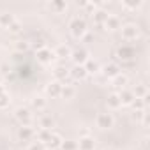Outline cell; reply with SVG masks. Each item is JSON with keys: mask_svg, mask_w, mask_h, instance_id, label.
Here are the masks:
<instances>
[{"mask_svg": "<svg viewBox=\"0 0 150 150\" xmlns=\"http://www.w3.org/2000/svg\"><path fill=\"white\" fill-rule=\"evenodd\" d=\"M138 34H139V30H138V27H136V25H131V23H129V25L122 27V39H124V41H127V42L136 41Z\"/></svg>", "mask_w": 150, "mask_h": 150, "instance_id": "cell-3", "label": "cell"}, {"mask_svg": "<svg viewBox=\"0 0 150 150\" xmlns=\"http://www.w3.org/2000/svg\"><path fill=\"white\" fill-rule=\"evenodd\" d=\"M7 28H9V32H11V34H18V32H20V28H21V25H20L18 21H13Z\"/></svg>", "mask_w": 150, "mask_h": 150, "instance_id": "cell-33", "label": "cell"}, {"mask_svg": "<svg viewBox=\"0 0 150 150\" xmlns=\"http://www.w3.org/2000/svg\"><path fill=\"white\" fill-rule=\"evenodd\" d=\"M32 106L35 110H44L46 108V99L44 97H35V99H32Z\"/></svg>", "mask_w": 150, "mask_h": 150, "instance_id": "cell-28", "label": "cell"}, {"mask_svg": "<svg viewBox=\"0 0 150 150\" xmlns=\"http://www.w3.org/2000/svg\"><path fill=\"white\" fill-rule=\"evenodd\" d=\"M71 60L74 62V65H83L88 60V53L85 50H76V51H71Z\"/></svg>", "mask_w": 150, "mask_h": 150, "instance_id": "cell-4", "label": "cell"}, {"mask_svg": "<svg viewBox=\"0 0 150 150\" xmlns=\"http://www.w3.org/2000/svg\"><path fill=\"white\" fill-rule=\"evenodd\" d=\"M27 150H46V146H44L41 141H35V143H30Z\"/></svg>", "mask_w": 150, "mask_h": 150, "instance_id": "cell-32", "label": "cell"}, {"mask_svg": "<svg viewBox=\"0 0 150 150\" xmlns=\"http://www.w3.org/2000/svg\"><path fill=\"white\" fill-rule=\"evenodd\" d=\"M60 92H62V83H58V81H51V83L46 87V94H48L51 99L60 97Z\"/></svg>", "mask_w": 150, "mask_h": 150, "instance_id": "cell-6", "label": "cell"}, {"mask_svg": "<svg viewBox=\"0 0 150 150\" xmlns=\"http://www.w3.org/2000/svg\"><path fill=\"white\" fill-rule=\"evenodd\" d=\"M34 136H35V131H34L30 125H21L20 131H18V138L23 139V141H30Z\"/></svg>", "mask_w": 150, "mask_h": 150, "instance_id": "cell-8", "label": "cell"}, {"mask_svg": "<svg viewBox=\"0 0 150 150\" xmlns=\"http://www.w3.org/2000/svg\"><path fill=\"white\" fill-rule=\"evenodd\" d=\"M13 21H14V16L13 14H9V13L0 14V27H9Z\"/></svg>", "mask_w": 150, "mask_h": 150, "instance_id": "cell-21", "label": "cell"}, {"mask_svg": "<svg viewBox=\"0 0 150 150\" xmlns=\"http://www.w3.org/2000/svg\"><path fill=\"white\" fill-rule=\"evenodd\" d=\"M108 16H110V14H108L106 11H103V9H99V11H96V13H94V21L101 25V23H104V21L108 20Z\"/></svg>", "mask_w": 150, "mask_h": 150, "instance_id": "cell-20", "label": "cell"}, {"mask_svg": "<svg viewBox=\"0 0 150 150\" xmlns=\"http://www.w3.org/2000/svg\"><path fill=\"white\" fill-rule=\"evenodd\" d=\"M83 67H85L87 74H97V72H101V65H99L96 60H90V58L83 64Z\"/></svg>", "mask_w": 150, "mask_h": 150, "instance_id": "cell-14", "label": "cell"}, {"mask_svg": "<svg viewBox=\"0 0 150 150\" xmlns=\"http://www.w3.org/2000/svg\"><path fill=\"white\" fill-rule=\"evenodd\" d=\"M0 28H2V27H0Z\"/></svg>", "mask_w": 150, "mask_h": 150, "instance_id": "cell-38", "label": "cell"}, {"mask_svg": "<svg viewBox=\"0 0 150 150\" xmlns=\"http://www.w3.org/2000/svg\"><path fill=\"white\" fill-rule=\"evenodd\" d=\"M122 104H120V99H118V94H111L110 97H108V108H111V110H118Z\"/></svg>", "mask_w": 150, "mask_h": 150, "instance_id": "cell-17", "label": "cell"}, {"mask_svg": "<svg viewBox=\"0 0 150 150\" xmlns=\"http://www.w3.org/2000/svg\"><path fill=\"white\" fill-rule=\"evenodd\" d=\"M69 28H71V34L76 37V39H81L85 37L87 34V23L83 18H74L71 23H69Z\"/></svg>", "mask_w": 150, "mask_h": 150, "instance_id": "cell-1", "label": "cell"}, {"mask_svg": "<svg viewBox=\"0 0 150 150\" xmlns=\"http://www.w3.org/2000/svg\"><path fill=\"white\" fill-rule=\"evenodd\" d=\"M53 53H55V57H60V58H64V57H71V50H69L67 46H58Z\"/></svg>", "mask_w": 150, "mask_h": 150, "instance_id": "cell-26", "label": "cell"}, {"mask_svg": "<svg viewBox=\"0 0 150 150\" xmlns=\"http://www.w3.org/2000/svg\"><path fill=\"white\" fill-rule=\"evenodd\" d=\"M14 117H16L23 125H28V124H30V120H32V115H30V111H28L27 108H18V110H16V113H14Z\"/></svg>", "mask_w": 150, "mask_h": 150, "instance_id": "cell-7", "label": "cell"}, {"mask_svg": "<svg viewBox=\"0 0 150 150\" xmlns=\"http://www.w3.org/2000/svg\"><path fill=\"white\" fill-rule=\"evenodd\" d=\"M39 127L41 129H51L53 127V118L51 117H42L39 120Z\"/></svg>", "mask_w": 150, "mask_h": 150, "instance_id": "cell-27", "label": "cell"}, {"mask_svg": "<svg viewBox=\"0 0 150 150\" xmlns=\"http://www.w3.org/2000/svg\"><path fill=\"white\" fill-rule=\"evenodd\" d=\"M118 74H120V67L118 65H115V64H110V65H106L104 69H103V76L104 78H117L118 76Z\"/></svg>", "mask_w": 150, "mask_h": 150, "instance_id": "cell-10", "label": "cell"}, {"mask_svg": "<svg viewBox=\"0 0 150 150\" xmlns=\"http://www.w3.org/2000/svg\"><path fill=\"white\" fill-rule=\"evenodd\" d=\"M118 99H120V104L124 106V104H132V101H134L136 97L132 96V92H131V90L122 88V90H120V94H118Z\"/></svg>", "mask_w": 150, "mask_h": 150, "instance_id": "cell-11", "label": "cell"}, {"mask_svg": "<svg viewBox=\"0 0 150 150\" xmlns=\"http://www.w3.org/2000/svg\"><path fill=\"white\" fill-rule=\"evenodd\" d=\"M145 104H146V97H143V99H134L132 101V106H134V110H138V111H143L145 110Z\"/></svg>", "mask_w": 150, "mask_h": 150, "instance_id": "cell-29", "label": "cell"}, {"mask_svg": "<svg viewBox=\"0 0 150 150\" xmlns=\"http://www.w3.org/2000/svg\"><path fill=\"white\" fill-rule=\"evenodd\" d=\"M51 129H39V132H37V141H41L42 145L50 139V136H51Z\"/></svg>", "mask_w": 150, "mask_h": 150, "instance_id": "cell-18", "label": "cell"}, {"mask_svg": "<svg viewBox=\"0 0 150 150\" xmlns=\"http://www.w3.org/2000/svg\"><path fill=\"white\" fill-rule=\"evenodd\" d=\"M113 81H115V85H117V87L124 88V87L127 85V76H124V74H118L117 78H113Z\"/></svg>", "mask_w": 150, "mask_h": 150, "instance_id": "cell-30", "label": "cell"}, {"mask_svg": "<svg viewBox=\"0 0 150 150\" xmlns=\"http://www.w3.org/2000/svg\"><path fill=\"white\" fill-rule=\"evenodd\" d=\"M16 48H18V51H27V50H28V42H27V41H20V42L16 44Z\"/></svg>", "mask_w": 150, "mask_h": 150, "instance_id": "cell-34", "label": "cell"}, {"mask_svg": "<svg viewBox=\"0 0 150 150\" xmlns=\"http://www.w3.org/2000/svg\"><path fill=\"white\" fill-rule=\"evenodd\" d=\"M9 106V96L7 94H0V110Z\"/></svg>", "mask_w": 150, "mask_h": 150, "instance_id": "cell-31", "label": "cell"}, {"mask_svg": "<svg viewBox=\"0 0 150 150\" xmlns=\"http://www.w3.org/2000/svg\"><path fill=\"white\" fill-rule=\"evenodd\" d=\"M104 25H106L110 30H117V28H120V20H118L117 16H108V20L104 21Z\"/></svg>", "mask_w": 150, "mask_h": 150, "instance_id": "cell-16", "label": "cell"}, {"mask_svg": "<svg viewBox=\"0 0 150 150\" xmlns=\"http://www.w3.org/2000/svg\"><path fill=\"white\" fill-rule=\"evenodd\" d=\"M0 85H2V78H0Z\"/></svg>", "mask_w": 150, "mask_h": 150, "instance_id": "cell-37", "label": "cell"}, {"mask_svg": "<svg viewBox=\"0 0 150 150\" xmlns=\"http://www.w3.org/2000/svg\"><path fill=\"white\" fill-rule=\"evenodd\" d=\"M53 74H55V78H57V81L60 83V81H64L65 83V78L69 76V72L65 71V69H62V67H57L55 71H53Z\"/></svg>", "mask_w": 150, "mask_h": 150, "instance_id": "cell-19", "label": "cell"}, {"mask_svg": "<svg viewBox=\"0 0 150 150\" xmlns=\"http://www.w3.org/2000/svg\"><path fill=\"white\" fill-rule=\"evenodd\" d=\"M60 96H62L64 99H72L74 96H76V88H74L72 85H62V92H60Z\"/></svg>", "mask_w": 150, "mask_h": 150, "instance_id": "cell-15", "label": "cell"}, {"mask_svg": "<svg viewBox=\"0 0 150 150\" xmlns=\"http://www.w3.org/2000/svg\"><path fill=\"white\" fill-rule=\"evenodd\" d=\"M62 141H64V138L58 134V132H51V136H50V139L44 143V146H48V148H58L60 145H62Z\"/></svg>", "mask_w": 150, "mask_h": 150, "instance_id": "cell-9", "label": "cell"}, {"mask_svg": "<svg viewBox=\"0 0 150 150\" xmlns=\"http://www.w3.org/2000/svg\"><path fill=\"white\" fill-rule=\"evenodd\" d=\"M69 76H72L74 80H85L87 78V71L83 65H74L72 71H69Z\"/></svg>", "mask_w": 150, "mask_h": 150, "instance_id": "cell-13", "label": "cell"}, {"mask_svg": "<svg viewBox=\"0 0 150 150\" xmlns=\"http://www.w3.org/2000/svg\"><path fill=\"white\" fill-rule=\"evenodd\" d=\"M96 124H97L99 129H110V127H113L115 118H113L111 113H99L97 118H96Z\"/></svg>", "mask_w": 150, "mask_h": 150, "instance_id": "cell-2", "label": "cell"}, {"mask_svg": "<svg viewBox=\"0 0 150 150\" xmlns=\"http://www.w3.org/2000/svg\"><path fill=\"white\" fill-rule=\"evenodd\" d=\"M104 150H115V148H104Z\"/></svg>", "mask_w": 150, "mask_h": 150, "instance_id": "cell-36", "label": "cell"}, {"mask_svg": "<svg viewBox=\"0 0 150 150\" xmlns=\"http://www.w3.org/2000/svg\"><path fill=\"white\" fill-rule=\"evenodd\" d=\"M50 9L55 11L57 14H60V13H64V11L67 9V4H65V2H51V4H50Z\"/></svg>", "mask_w": 150, "mask_h": 150, "instance_id": "cell-22", "label": "cell"}, {"mask_svg": "<svg viewBox=\"0 0 150 150\" xmlns=\"http://www.w3.org/2000/svg\"><path fill=\"white\" fill-rule=\"evenodd\" d=\"M0 94H6V92H4V87H2V85H0Z\"/></svg>", "mask_w": 150, "mask_h": 150, "instance_id": "cell-35", "label": "cell"}, {"mask_svg": "<svg viewBox=\"0 0 150 150\" xmlns=\"http://www.w3.org/2000/svg\"><path fill=\"white\" fill-rule=\"evenodd\" d=\"M131 92H132V96L138 97V99L146 97V87H145V85H138V87H134V90H131Z\"/></svg>", "mask_w": 150, "mask_h": 150, "instance_id": "cell-23", "label": "cell"}, {"mask_svg": "<svg viewBox=\"0 0 150 150\" xmlns=\"http://www.w3.org/2000/svg\"><path fill=\"white\" fill-rule=\"evenodd\" d=\"M53 58H55V53H53L51 50H48V48H41V50L37 51V60H39L41 64H51Z\"/></svg>", "mask_w": 150, "mask_h": 150, "instance_id": "cell-5", "label": "cell"}, {"mask_svg": "<svg viewBox=\"0 0 150 150\" xmlns=\"http://www.w3.org/2000/svg\"><path fill=\"white\" fill-rule=\"evenodd\" d=\"M96 143H94V138L90 136H83L80 141H78V150H94Z\"/></svg>", "mask_w": 150, "mask_h": 150, "instance_id": "cell-12", "label": "cell"}, {"mask_svg": "<svg viewBox=\"0 0 150 150\" xmlns=\"http://www.w3.org/2000/svg\"><path fill=\"white\" fill-rule=\"evenodd\" d=\"M118 57H120V58H124V60H129V58H132V48L122 46V48L118 50Z\"/></svg>", "mask_w": 150, "mask_h": 150, "instance_id": "cell-25", "label": "cell"}, {"mask_svg": "<svg viewBox=\"0 0 150 150\" xmlns=\"http://www.w3.org/2000/svg\"><path fill=\"white\" fill-rule=\"evenodd\" d=\"M62 150H78V141H72V139H64L60 145Z\"/></svg>", "mask_w": 150, "mask_h": 150, "instance_id": "cell-24", "label": "cell"}]
</instances>
